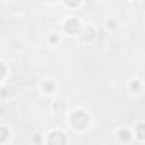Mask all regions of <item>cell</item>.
<instances>
[{
	"instance_id": "13",
	"label": "cell",
	"mask_w": 145,
	"mask_h": 145,
	"mask_svg": "<svg viewBox=\"0 0 145 145\" xmlns=\"http://www.w3.org/2000/svg\"><path fill=\"white\" fill-rule=\"evenodd\" d=\"M34 142H36V144H40V142H42V138H40V135H36V137H34Z\"/></svg>"
},
{
	"instance_id": "11",
	"label": "cell",
	"mask_w": 145,
	"mask_h": 145,
	"mask_svg": "<svg viewBox=\"0 0 145 145\" xmlns=\"http://www.w3.org/2000/svg\"><path fill=\"white\" fill-rule=\"evenodd\" d=\"M7 95H8V91L2 88V89H0V98H3V96H7Z\"/></svg>"
},
{
	"instance_id": "1",
	"label": "cell",
	"mask_w": 145,
	"mask_h": 145,
	"mask_svg": "<svg viewBox=\"0 0 145 145\" xmlns=\"http://www.w3.org/2000/svg\"><path fill=\"white\" fill-rule=\"evenodd\" d=\"M69 121H71L72 128H76V130H84V128L88 127V123H89V116H88L86 111L78 110V111H74V113L71 115Z\"/></svg>"
},
{
	"instance_id": "2",
	"label": "cell",
	"mask_w": 145,
	"mask_h": 145,
	"mask_svg": "<svg viewBox=\"0 0 145 145\" xmlns=\"http://www.w3.org/2000/svg\"><path fill=\"white\" fill-rule=\"evenodd\" d=\"M47 145H66V135L61 132H52L47 137Z\"/></svg>"
},
{
	"instance_id": "6",
	"label": "cell",
	"mask_w": 145,
	"mask_h": 145,
	"mask_svg": "<svg viewBox=\"0 0 145 145\" xmlns=\"http://www.w3.org/2000/svg\"><path fill=\"white\" fill-rule=\"evenodd\" d=\"M42 88H44V91H46V93H51V91H54V89H56V86H54V83H52V81H46Z\"/></svg>"
},
{
	"instance_id": "10",
	"label": "cell",
	"mask_w": 145,
	"mask_h": 145,
	"mask_svg": "<svg viewBox=\"0 0 145 145\" xmlns=\"http://www.w3.org/2000/svg\"><path fill=\"white\" fill-rule=\"evenodd\" d=\"M5 72H7L5 64H3V63H0V78H3V76H5Z\"/></svg>"
},
{
	"instance_id": "7",
	"label": "cell",
	"mask_w": 145,
	"mask_h": 145,
	"mask_svg": "<svg viewBox=\"0 0 145 145\" xmlns=\"http://www.w3.org/2000/svg\"><path fill=\"white\" fill-rule=\"evenodd\" d=\"M7 138H8V130H7L5 127H0V144L5 142Z\"/></svg>"
},
{
	"instance_id": "3",
	"label": "cell",
	"mask_w": 145,
	"mask_h": 145,
	"mask_svg": "<svg viewBox=\"0 0 145 145\" xmlns=\"http://www.w3.org/2000/svg\"><path fill=\"white\" fill-rule=\"evenodd\" d=\"M64 31L68 32V34H78L79 32V20L78 19H68L66 20V24H64Z\"/></svg>"
},
{
	"instance_id": "14",
	"label": "cell",
	"mask_w": 145,
	"mask_h": 145,
	"mask_svg": "<svg viewBox=\"0 0 145 145\" xmlns=\"http://www.w3.org/2000/svg\"><path fill=\"white\" fill-rule=\"evenodd\" d=\"M51 42H57V37H56V36H51Z\"/></svg>"
},
{
	"instance_id": "9",
	"label": "cell",
	"mask_w": 145,
	"mask_h": 145,
	"mask_svg": "<svg viewBox=\"0 0 145 145\" xmlns=\"http://www.w3.org/2000/svg\"><path fill=\"white\" fill-rule=\"evenodd\" d=\"M130 88H132V91H140V83L138 81H133Z\"/></svg>"
},
{
	"instance_id": "5",
	"label": "cell",
	"mask_w": 145,
	"mask_h": 145,
	"mask_svg": "<svg viewBox=\"0 0 145 145\" xmlns=\"http://www.w3.org/2000/svg\"><path fill=\"white\" fill-rule=\"evenodd\" d=\"M137 137L138 140H145V123L137 125Z\"/></svg>"
},
{
	"instance_id": "8",
	"label": "cell",
	"mask_w": 145,
	"mask_h": 145,
	"mask_svg": "<svg viewBox=\"0 0 145 145\" xmlns=\"http://www.w3.org/2000/svg\"><path fill=\"white\" fill-rule=\"evenodd\" d=\"M64 3H66L68 7H72V8H74V7H78V5L81 3V0H64Z\"/></svg>"
},
{
	"instance_id": "4",
	"label": "cell",
	"mask_w": 145,
	"mask_h": 145,
	"mask_svg": "<svg viewBox=\"0 0 145 145\" xmlns=\"http://www.w3.org/2000/svg\"><path fill=\"white\" fill-rule=\"evenodd\" d=\"M118 137H120V140H121V142H128V140L132 138V133H130V130H127V128H123V130H120V133H118Z\"/></svg>"
},
{
	"instance_id": "12",
	"label": "cell",
	"mask_w": 145,
	"mask_h": 145,
	"mask_svg": "<svg viewBox=\"0 0 145 145\" xmlns=\"http://www.w3.org/2000/svg\"><path fill=\"white\" fill-rule=\"evenodd\" d=\"M115 27H116V24L113 20H108V29H115Z\"/></svg>"
}]
</instances>
